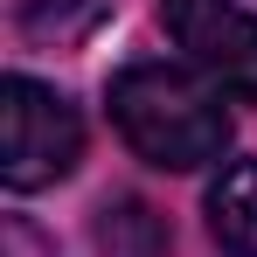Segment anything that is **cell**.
Wrapping results in <instances>:
<instances>
[{
    "mask_svg": "<svg viewBox=\"0 0 257 257\" xmlns=\"http://www.w3.org/2000/svg\"><path fill=\"white\" fill-rule=\"evenodd\" d=\"M111 0H14V28L35 49H77L104 28Z\"/></svg>",
    "mask_w": 257,
    "mask_h": 257,
    "instance_id": "5b68a950",
    "label": "cell"
},
{
    "mask_svg": "<svg viewBox=\"0 0 257 257\" xmlns=\"http://www.w3.org/2000/svg\"><path fill=\"white\" fill-rule=\"evenodd\" d=\"M209 236L222 257H257V160H229L209 188Z\"/></svg>",
    "mask_w": 257,
    "mask_h": 257,
    "instance_id": "277c9868",
    "label": "cell"
},
{
    "mask_svg": "<svg viewBox=\"0 0 257 257\" xmlns=\"http://www.w3.org/2000/svg\"><path fill=\"white\" fill-rule=\"evenodd\" d=\"M111 125L125 132V146L146 167L167 174L209 167L229 146V111L215 104V90L167 63H132L111 77Z\"/></svg>",
    "mask_w": 257,
    "mask_h": 257,
    "instance_id": "6da1fadb",
    "label": "cell"
},
{
    "mask_svg": "<svg viewBox=\"0 0 257 257\" xmlns=\"http://www.w3.org/2000/svg\"><path fill=\"white\" fill-rule=\"evenodd\" d=\"M84 153V118L63 90L35 84V77H7L0 84V181L14 195H35L49 181L77 167Z\"/></svg>",
    "mask_w": 257,
    "mask_h": 257,
    "instance_id": "7a4b0ae2",
    "label": "cell"
},
{
    "mask_svg": "<svg viewBox=\"0 0 257 257\" xmlns=\"http://www.w3.org/2000/svg\"><path fill=\"white\" fill-rule=\"evenodd\" d=\"M174 49L229 97L257 104V14L236 0H160Z\"/></svg>",
    "mask_w": 257,
    "mask_h": 257,
    "instance_id": "3957f363",
    "label": "cell"
}]
</instances>
